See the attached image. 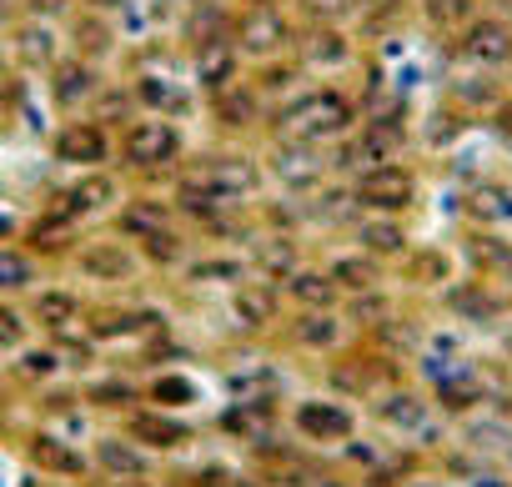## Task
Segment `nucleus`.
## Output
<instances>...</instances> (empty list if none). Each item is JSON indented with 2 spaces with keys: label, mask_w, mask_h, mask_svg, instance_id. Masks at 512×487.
I'll return each mask as SVG.
<instances>
[{
  "label": "nucleus",
  "mask_w": 512,
  "mask_h": 487,
  "mask_svg": "<svg viewBox=\"0 0 512 487\" xmlns=\"http://www.w3.org/2000/svg\"><path fill=\"white\" fill-rule=\"evenodd\" d=\"M357 121H362L357 96H347V91L332 86V81H322V86H297L287 101H277V106L267 111L272 141H307V146H332V141H342Z\"/></svg>",
  "instance_id": "f257e3e1"
},
{
  "label": "nucleus",
  "mask_w": 512,
  "mask_h": 487,
  "mask_svg": "<svg viewBox=\"0 0 512 487\" xmlns=\"http://www.w3.org/2000/svg\"><path fill=\"white\" fill-rule=\"evenodd\" d=\"M191 156V141H186V126L181 121H166V116H131L121 131H116V166L131 171V176H176Z\"/></svg>",
  "instance_id": "f03ea898"
},
{
  "label": "nucleus",
  "mask_w": 512,
  "mask_h": 487,
  "mask_svg": "<svg viewBox=\"0 0 512 487\" xmlns=\"http://www.w3.org/2000/svg\"><path fill=\"white\" fill-rule=\"evenodd\" d=\"M282 427H287V437H297L302 447L332 457L337 447H347V442L362 432V412H357V402H347V397H337V392H307V397L287 402Z\"/></svg>",
  "instance_id": "7ed1b4c3"
},
{
  "label": "nucleus",
  "mask_w": 512,
  "mask_h": 487,
  "mask_svg": "<svg viewBox=\"0 0 512 487\" xmlns=\"http://www.w3.org/2000/svg\"><path fill=\"white\" fill-rule=\"evenodd\" d=\"M116 427H121L141 452H151L161 467L176 462V457H186V452H196V442H201V427H196L186 412H166V407H151V402L131 407Z\"/></svg>",
  "instance_id": "20e7f679"
},
{
  "label": "nucleus",
  "mask_w": 512,
  "mask_h": 487,
  "mask_svg": "<svg viewBox=\"0 0 512 487\" xmlns=\"http://www.w3.org/2000/svg\"><path fill=\"white\" fill-rule=\"evenodd\" d=\"M71 272L81 287H131L146 267L131 241H121L116 231H96V236H81V247L71 252Z\"/></svg>",
  "instance_id": "39448f33"
},
{
  "label": "nucleus",
  "mask_w": 512,
  "mask_h": 487,
  "mask_svg": "<svg viewBox=\"0 0 512 487\" xmlns=\"http://www.w3.org/2000/svg\"><path fill=\"white\" fill-rule=\"evenodd\" d=\"M86 337L96 347H141L146 337L166 332V307L156 302H91L86 307Z\"/></svg>",
  "instance_id": "423d86ee"
},
{
  "label": "nucleus",
  "mask_w": 512,
  "mask_h": 487,
  "mask_svg": "<svg viewBox=\"0 0 512 487\" xmlns=\"http://www.w3.org/2000/svg\"><path fill=\"white\" fill-rule=\"evenodd\" d=\"M21 457H26L31 472H41L46 482H61V487H76V482L96 477V472H91V452H86L76 437H66L61 427H46V422L26 427Z\"/></svg>",
  "instance_id": "0eeeda50"
},
{
  "label": "nucleus",
  "mask_w": 512,
  "mask_h": 487,
  "mask_svg": "<svg viewBox=\"0 0 512 487\" xmlns=\"http://www.w3.org/2000/svg\"><path fill=\"white\" fill-rule=\"evenodd\" d=\"M121 196H126V171L121 166H101V171H76L66 186H56L46 196V206L86 226V221L111 216L121 206Z\"/></svg>",
  "instance_id": "6e6552de"
},
{
  "label": "nucleus",
  "mask_w": 512,
  "mask_h": 487,
  "mask_svg": "<svg viewBox=\"0 0 512 487\" xmlns=\"http://www.w3.org/2000/svg\"><path fill=\"white\" fill-rule=\"evenodd\" d=\"M262 171H267V186H282V196H297V201L332 181L327 146H307V141H272L262 156Z\"/></svg>",
  "instance_id": "1a4fd4ad"
},
{
  "label": "nucleus",
  "mask_w": 512,
  "mask_h": 487,
  "mask_svg": "<svg viewBox=\"0 0 512 487\" xmlns=\"http://www.w3.org/2000/svg\"><path fill=\"white\" fill-rule=\"evenodd\" d=\"M347 186H352V201H357L362 216H407L412 201H417V171L402 156L357 171Z\"/></svg>",
  "instance_id": "9d476101"
},
{
  "label": "nucleus",
  "mask_w": 512,
  "mask_h": 487,
  "mask_svg": "<svg viewBox=\"0 0 512 487\" xmlns=\"http://www.w3.org/2000/svg\"><path fill=\"white\" fill-rule=\"evenodd\" d=\"M231 41L246 61H272V56H287L297 46V21L277 6V0H256V6H246L236 16Z\"/></svg>",
  "instance_id": "9b49d317"
},
{
  "label": "nucleus",
  "mask_w": 512,
  "mask_h": 487,
  "mask_svg": "<svg viewBox=\"0 0 512 487\" xmlns=\"http://www.w3.org/2000/svg\"><path fill=\"white\" fill-rule=\"evenodd\" d=\"M362 412H367V422H372L377 432H387V437H407V442L427 437V432H432V422H437L432 397H427L422 387H407V382L382 387Z\"/></svg>",
  "instance_id": "f8f14e48"
},
{
  "label": "nucleus",
  "mask_w": 512,
  "mask_h": 487,
  "mask_svg": "<svg viewBox=\"0 0 512 487\" xmlns=\"http://www.w3.org/2000/svg\"><path fill=\"white\" fill-rule=\"evenodd\" d=\"M51 156H56L66 171L116 166V131L101 126L96 116H66V121L51 131Z\"/></svg>",
  "instance_id": "ddd939ff"
},
{
  "label": "nucleus",
  "mask_w": 512,
  "mask_h": 487,
  "mask_svg": "<svg viewBox=\"0 0 512 487\" xmlns=\"http://www.w3.org/2000/svg\"><path fill=\"white\" fill-rule=\"evenodd\" d=\"M282 342L292 347V352H302V357H322V362H332L337 352H347L352 347V322L342 317V307L337 312H287L282 317Z\"/></svg>",
  "instance_id": "4468645a"
},
{
  "label": "nucleus",
  "mask_w": 512,
  "mask_h": 487,
  "mask_svg": "<svg viewBox=\"0 0 512 487\" xmlns=\"http://www.w3.org/2000/svg\"><path fill=\"white\" fill-rule=\"evenodd\" d=\"M86 307H91V297H86L81 282H41V287L26 292V312H31V327L41 337L76 332L86 322Z\"/></svg>",
  "instance_id": "2eb2a0df"
},
{
  "label": "nucleus",
  "mask_w": 512,
  "mask_h": 487,
  "mask_svg": "<svg viewBox=\"0 0 512 487\" xmlns=\"http://www.w3.org/2000/svg\"><path fill=\"white\" fill-rule=\"evenodd\" d=\"M452 51L467 71H507L512 66V26L497 21V16H472L457 36H452Z\"/></svg>",
  "instance_id": "dca6fc26"
},
{
  "label": "nucleus",
  "mask_w": 512,
  "mask_h": 487,
  "mask_svg": "<svg viewBox=\"0 0 512 487\" xmlns=\"http://www.w3.org/2000/svg\"><path fill=\"white\" fill-rule=\"evenodd\" d=\"M226 312L231 322L246 332V337H267L282 327L287 317V302H282V287L262 282V277H241L231 292H226Z\"/></svg>",
  "instance_id": "f3484780"
},
{
  "label": "nucleus",
  "mask_w": 512,
  "mask_h": 487,
  "mask_svg": "<svg viewBox=\"0 0 512 487\" xmlns=\"http://www.w3.org/2000/svg\"><path fill=\"white\" fill-rule=\"evenodd\" d=\"M41 81H46L51 106H56V111H61V121H66V116H86V106H91V101H96V91L106 86V71H101L96 61H81V56H71V51H66V56H61Z\"/></svg>",
  "instance_id": "a211bd4d"
},
{
  "label": "nucleus",
  "mask_w": 512,
  "mask_h": 487,
  "mask_svg": "<svg viewBox=\"0 0 512 487\" xmlns=\"http://www.w3.org/2000/svg\"><path fill=\"white\" fill-rule=\"evenodd\" d=\"M86 452H91V472H96L101 482H131V477H156V472H161V462H156L151 452H141L121 427L96 432V437L86 442Z\"/></svg>",
  "instance_id": "6ab92c4d"
},
{
  "label": "nucleus",
  "mask_w": 512,
  "mask_h": 487,
  "mask_svg": "<svg viewBox=\"0 0 512 487\" xmlns=\"http://www.w3.org/2000/svg\"><path fill=\"white\" fill-rule=\"evenodd\" d=\"M282 402L277 397H231L221 412H216V432L221 437H231V442H241V452L246 447H256L262 437H272V432H282Z\"/></svg>",
  "instance_id": "aec40b11"
},
{
  "label": "nucleus",
  "mask_w": 512,
  "mask_h": 487,
  "mask_svg": "<svg viewBox=\"0 0 512 487\" xmlns=\"http://www.w3.org/2000/svg\"><path fill=\"white\" fill-rule=\"evenodd\" d=\"M292 56H297V66L307 76H337V71H347L357 61V41L342 26H302Z\"/></svg>",
  "instance_id": "412c9836"
},
{
  "label": "nucleus",
  "mask_w": 512,
  "mask_h": 487,
  "mask_svg": "<svg viewBox=\"0 0 512 487\" xmlns=\"http://www.w3.org/2000/svg\"><path fill=\"white\" fill-rule=\"evenodd\" d=\"M267 111H272L267 96L256 91L246 76H241L236 86L206 96V121H211L216 131H226V136H241V131H251V126H267Z\"/></svg>",
  "instance_id": "4be33fe9"
},
{
  "label": "nucleus",
  "mask_w": 512,
  "mask_h": 487,
  "mask_svg": "<svg viewBox=\"0 0 512 487\" xmlns=\"http://www.w3.org/2000/svg\"><path fill=\"white\" fill-rule=\"evenodd\" d=\"M106 221H111V231L121 241H131V247H136V241H146L151 231H161V226L176 221V206H171V196H156V191H126L121 206Z\"/></svg>",
  "instance_id": "5701e85b"
},
{
  "label": "nucleus",
  "mask_w": 512,
  "mask_h": 487,
  "mask_svg": "<svg viewBox=\"0 0 512 487\" xmlns=\"http://www.w3.org/2000/svg\"><path fill=\"white\" fill-rule=\"evenodd\" d=\"M241 76H246V56L236 51L231 36H221V41H201V46L191 51V91L216 96V91L236 86Z\"/></svg>",
  "instance_id": "b1692460"
},
{
  "label": "nucleus",
  "mask_w": 512,
  "mask_h": 487,
  "mask_svg": "<svg viewBox=\"0 0 512 487\" xmlns=\"http://www.w3.org/2000/svg\"><path fill=\"white\" fill-rule=\"evenodd\" d=\"M81 236H86L81 221H71V216H61V211H51V206H41V211L26 221V231H21V247H31L41 262H71V252L81 247Z\"/></svg>",
  "instance_id": "393cba45"
},
{
  "label": "nucleus",
  "mask_w": 512,
  "mask_h": 487,
  "mask_svg": "<svg viewBox=\"0 0 512 487\" xmlns=\"http://www.w3.org/2000/svg\"><path fill=\"white\" fill-rule=\"evenodd\" d=\"M61 56H66V36H61L51 21L26 16V21L11 31V61H16L26 76H46Z\"/></svg>",
  "instance_id": "a878e982"
},
{
  "label": "nucleus",
  "mask_w": 512,
  "mask_h": 487,
  "mask_svg": "<svg viewBox=\"0 0 512 487\" xmlns=\"http://www.w3.org/2000/svg\"><path fill=\"white\" fill-rule=\"evenodd\" d=\"M141 402H146V392H141V377H131V372H86L81 377V407L86 412H101V417L121 422Z\"/></svg>",
  "instance_id": "bb28decb"
},
{
  "label": "nucleus",
  "mask_w": 512,
  "mask_h": 487,
  "mask_svg": "<svg viewBox=\"0 0 512 487\" xmlns=\"http://www.w3.org/2000/svg\"><path fill=\"white\" fill-rule=\"evenodd\" d=\"M131 96H136V111L141 116H166V121H186L196 111V91L161 76V71H141L136 81H126Z\"/></svg>",
  "instance_id": "cd10ccee"
},
{
  "label": "nucleus",
  "mask_w": 512,
  "mask_h": 487,
  "mask_svg": "<svg viewBox=\"0 0 512 487\" xmlns=\"http://www.w3.org/2000/svg\"><path fill=\"white\" fill-rule=\"evenodd\" d=\"M66 377H71V367H66L61 347L46 342V337H36L31 347H21V352L6 362V382H16V387H26V392H46V387H56V382H66Z\"/></svg>",
  "instance_id": "c85d7f7f"
},
{
  "label": "nucleus",
  "mask_w": 512,
  "mask_h": 487,
  "mask_svg": "<svg viewBox=\"0 0 512 487\" xmlns=\"http://www.w3.org/2000/svg\"><path fill=\"white\" fill-rule=\"evenodd\" d=\"M352 247H362L367 257H377L382 267L402 262V257L412 252L407 216H357V221H352Z\"/></svg>",
  "instance_id": "c756f323"
},
{
  "label": "nucleus",
  "mask_w": 512,
  "mask_h": 487,
  "mask_svg": "<svg viewBox=\"0 0 512 487\" xmlns=\"http://www.w3.org/2000/svg\"><path fill=\"white\" fill-rule=\"evenodd\" d=\"M282 302H287V312H337L342 307V292H337V282L327 277L322 262H302L282 282Z\"/></svg>",
  "instance_id": "7c9ffc66"
},
{
  "label": "nucleus",
  "mask_w": 512,
  "mask_h": 487,
  "mask_svg": "<svg viewBox=\"0 0 512 487\" xmlns=\"http://www.w3.org/2000/svg\"><path fill=\"white\" fill-rule=\"evenodd\" d=\"M322 267H327V277L337 282L342 302H347V297H357V292L387 287V267H382L377 257H367L362 247H342V252H332V257H327Z\"/></svg>",
  "instance_id": "2f4dec72"
},
{
  "label": "nucleus",
  "mask_w": 512,
  "mask_h": 487,
  "mask_svg": "<svg viewBox=\"0 0 512 487\" xmlns=\"http://www.w3.org/2000/svg\"><path fill=\"white\" fill-rule=\"evenodd\" d=\"M191 252H196V241H191V231H186L181 221L151 231L146 241H136V257H141L146 272H181V267L191 262Z\"/></svg>",
  "instance_id": "473e14b6"
},
{
  "label": "nucleus",
  "mask_w": 512,
  "mask_h": 487,
  "mask_svg": "<svg viewBox=\"0 0 512 487\" xmlns=\"http://www.w3.org/2000/svg\"><path fill=\"white\" fill-rule=\"evenodd\" d=\"M116 41H121V31H111V16H101V11H86V6H81V16L71 21V41H66V51H71V56H81V61L106 66V61H111V51H116Z\"/></svg>",
  "instance_id": "72a5a7b5"
},
{
  "label": "nucleus",
  "mask_w": 512,
  "mask_h": 487,
  "mask_svg": "<svg viewBox=\"0 0 512 487\" xmlns=\"http://www.w3.org/2000/svg\"><path fill=\"white\" fill-rule=\"evenodd\" d=\"M41 282H46V262L21 241H0V297H26Z\"/></svg>",
  "instance_id": "f704fd0d"
},
{
  "label": "nucleus",
  "mask_w": 512,
  "mask_h": 487,
  "mask_svg": "<svg viewBox=\"0 0 512 487\" xmlns=\"http://www.w3.org/2000/svg\"><path fill=\"white\" fill-rule=\"evenodd\" d=\"M141 392H146V402H151V407H166V412H186V407H196V402H201L196 377H191V372H181V367L146 372V377H141Z\"/></svg>",
  "instance_id": "c9c22d12"
},
{
  "label": "nucleus",
  "mask_w": 512,
  "mask_h": 487,
  "mask_svg": "<svg viewBox=\"0 0 512 487\" xmlns=\"http://www.w3.org/2000/svg\"><path fill=\"white\" fill-rule=\"evenodd\" d=\"M246 81L267 96V106H277V101H287L297 86H307V71L297 66V56H272V61H256Z\"/></svg>",
  "instance_id": "e433bc0d"
},
{
  "label": "nucleus",
  "mask_w": 512,
  "mask_h": 487,
  "mask_svg": "<svg viewBox=\"0 0 512 487\" xmlns=\"http://www.w3.org/2000/svg\"><path fill=\"white\" fill-rule=\"evenodd\" d=\"M452 257L447 252H437V247H412L402 262H397V277L402 282H412V287H447L452 282Z\"/></svg>",
  "instance_id": "4c0bfd02"
},
{
  "label": "nucleus",
  "mask_w": 512,
  "mask_h": 487,
  "mask_svg": "<svg viewBox=\"0 0 512 487\" xmlns=\"http://www.w3.org/2000/svg\"><path fill=\"white\" fill-rule=\"evenodd\" d=\"M467 216L482 221V226H507L512 221V186L502 181H477L467 191Z\"/></svg>",
  "instance_id": "58836bf2"
},
{
  "label": "nucleus",
  "mask_w": 512,
  "mask_h": 487,
  "mask_svg": "<svg viewBox=\"0 0 512 487\" xmlns=\"http://www.w3.org/2000/svg\"><path fill=\"white\" fill-rule=\"evenodd\" d=\"M36 342V327H31V312H26V302H16V297H0V362H11L21 347H31Z\"/></svg>",
  "instance_id": "ea45409f"
},
{
  "label": "nucleus",
  "mask_w": 512,
  "mask_h": 487,
  "mask_svg": "<svg viewBox=\"0 0 512 487\" xmlns=\"http://www.w3.org/2000/svg\"><path fill=\"white\" fill-rule=\"evenodd\" d=\"M417 16H422L427 31L457 36V31H462L472 16H482V11H477V0H417Z\"/></svg>",
  "instance_id": "a19ab883"
},
{
  "label": "nucleus",
  "mask_w": 512,
  "mask_h": 487,
  "mask_svg": "<svg viewBox=\"0 0 512 487\" xmlns=\"http://www.w3.org/2000/svg\"><path fill=\"white\" fill-rule=\"evenodd\" d=\"M452 106L457 111H497L502 106V86L492 71H467L457 86H452Z\"/></svg>",
  "instance_id": "79ce46f5"
},
{
  "label": "nucleus",
  "mask_w": 512,
  "mask_h": 487,
  "mask_svg": "<svg viewBox=\"0 0 512 487\" xmlns=\"http://www.w3.org/2000/svg\"><path fill=\"white\" fill-rule=\"evenodd\" d=\"M86 116H96L101 126L121 131V126H126L131 116H141V111H136V96H131V86H111V81H106V86L96 91V101L86 106Z\"/></svg>",
  "instance_id": "37998d69"
},
{
  "label": "nucleus",
  "mask_w": 512,
  "mask_h": 487,
  "mask_svg": "<svg viewBox=\"0 0 512 487\" xmlns=\"http://www.w3.org/2000/svg\"><path fill=\"white\" fill-rule=\"evenodd\" d=\"M307 487H362V482H357V477H352L347 467H337V462H327V467H322V472H317V477H312Z\"/></svg>",
  "instance_id": "c03bdc74"
},
{
  "label": "nucleus",
  "mask_w": 512,
  "mask_h": 487,
  "mask_svg": "<svg viewBox=\"0 0 512 487\" xmlns=\"http://www.w3.org/2000/svg\"><path fill=\"white\" fill-rule=\"evenodd\" d=\"M21 231H26V216L11 211V206H0V241H21Z\"/></svg>",
  "instance_id": "a18cd8bd"
},
{
  "label": "nucleus",
  "mask_w": 512,
  "mask_h": 487,
  "mask_svg": "<svg viewBox=\"0 0 512 487\" xmlns=\"http://www.w3.org/2000/svg\"><path fill=\"white\" fill-rule=\"evenodd\" d=\"M71 6V0H26V16H36V21H51V16H61Z\"/></svg>",
  "instance_id": "49530a36"
},
{
  "label": "nucleus",
  "mask_w": 512,
  "mask_h": 487,
  "mask_svg": "<svg viewBox=\"0 0 512 487\" xmlns=\"http://www.w3.org/2000/svg\"><path fill=\"white\" fill-rule=\"evenodd\" d=\"M111 487H166V482H161V472H156V477H131V482H111Z\"/></svg>",
  "instance_id": "de8ad7c7"
},
{
  "label": "nucleus",
  "mask_w": 512,
  "mask_h": 487,
  "mask_svg": "<svg viewBox=\"0 0 512 487\" xmlns=\"http://www.w3.org/2000/svg\"><path fill=\"white\" fill-rule=\"evenodd\" d=\"M6 76H11V61H6V56H0V86H6Z\"/></svg>",
  "instance_id": "09e8293b"
},
{
  "label": "nucleus",
  "mask_w": 512,
  "mask_h": 487,
  "mask_svg": "<svg viewBox=\"0 0 512 487\" xmlns=\"http://www.w3.org/2000/svg\"><path fill=\"white\" fill-rule=\"evenodd\" d=\"M76 487H111V482H101V477H86V482H76Z\"/></svg>",
  "instance_id": "8fccbe9b"
},
{
  "label": "nucleus",
  "mask_w": 512,
  "mask_h": 487,
  "mask_svg": "<svg viewBox=\"0 0 512 487\" xmlns=\"http://www.w3.org/2000/svg\"><path fill=\"white\" fill-rule=\"evenodd\" d=\"M6 6H11V0H0V16H6Z\"/></svg>",
  "instance_id": "3c124183"
},
{
  "label": "nucleus",
  "mask_w": 512,
  "mask_h": 487,
  "mask_svg": "<svg viewBox=\"0 0 512 487\" xmlns=\"http://www.w3.org/2000/svg\"><path fill=\"white\" fill-rule=\"evenodd\" d=\"M251 6H256V0H251Z\"/></svg>",
  "instance_id": "603ef678"
}]
</instances>
